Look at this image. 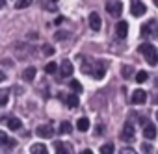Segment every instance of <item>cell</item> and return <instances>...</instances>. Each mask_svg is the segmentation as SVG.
<instances>
[{
  "label": "cell",
  "instance_id": "6da1fadb",
  "mask_svg": "<svg viewBox=\"0 0 158 154\" xmlns=\"http://www.w3.org/2000/svg\"><path fill=\"white\" fill-rule=\"evenodd\" d=\"M138 50H139V54L145 56V59H147L149 65H158V50H156L151 43H143V45H139Z\"/></svg>",
  "mask_w": 158,
  "mask_h": 154
},
{
  "label": "cell",
  "instance_id": "7a4b0ae2",
  "mask_svg": "<svg viewBox=\"0 0 158 154\" xmlns=\"http://www.w3.org/2000/svg\"><path fill=\"white\" fill-rule=\"evenodd\" d=\"M141 35L143 37H156L158 35V24L156 21H149L147 24L141 26Z\"/></svg>",
  "mask_w": 158,
  "mask_h": 154
},
{
  "label": "cell",
  "instance_id": "3957f363",
  "mask_svg": "<svg viewBox=\"0 0 158 154\" xmlns=\"http://www.w3.org/2000/svg\"><path fill=\"white\" fill-rule=\"evenodd\" d=\"M106 11L112 17H119L121 11H123V4L119 2V0H108V2H106Z\"/></svg>",
  "mask_w": 158,
  "mask_h": 154
},
{
  "label": "cell",
  "instance_id": "277c9868",
  "mask_svg": "<svg viewBox=\"0 0 158 154\" xmlns=\"http://www.w3.org/2000/svg\"><path fill=\"white\" fill-rule=\"evenodd\" d=\"M74 71H73V63L69 59H63L61 65H60V76H63V78H67V76H71Z\"/></svg>",
  "mask_w": 158,
  "mask_h": 154
},
{
  "label": "cell",
  "instance_id": "5b68a950",
  "mask_svg": "<svg viewBox=\"0 0 158 154\" xmlns=\"http://www.w3.org/2000/svg\"><path fill=\"white\" fill-rule=\"evenodd\" d=\"M130 100H132V104H145V100H147V93H145L143 89H136V91L132 93Z\"/></svg>",
  "mask_w": 158,
  "mask_h": 154
},
{
  "label": "cell",
  "instance_id": "8992f818",
  "mask_svg": "<svg viewBox=\"0 0 158 154\" xmlns=\"http://www.w3.org/2000/svg\"><path fill=\"white\" fill-rule=\"evenodd\" d=\"M130 11H132V15H134V17H141V15L147 11V8H145V4H143V2L136 0V2H132V8H130Z\"/></svg>",
  "mask_w": 158,
  "mask_h": 154
},
{
  "label": "cell",
  "instance_id": "52a82bcc",
  "mask_svg": "<svg viewBox=\"0 0 158 154\" xmlns=\"http://www.w3.org/2000/svg\"><path fill=\"white\" fill-rule=\"evenodd\" d=\"M101 24H102V21H101L99 13H97V11L89 13V26H91V30H93V32H99V30H101Z\"/></svg>",
  "mask_w": 158,
  "mask_h": 154
},
{
  "label": "cell",
  "instance_id": "ba28073f",
  "mask_svg": "<svg viewBox=\"0 0 158 154\" xmlns=\"http://www.w3.org/2000/svg\"><path fill=\"white\" fill-rule=\"evenodd\" d=\"M115 34H117L119 39H125V37L128 35V24H127L125 21H119V22L115 24Z\"/></svg>",
  "mask_w": 158,
  "mask_h": 154
},
{
  "label": "cell",
  "instance_id": "9c48e42d",
  "mask_svg": "<svg viewBox=\"0 0 158 154\" xmlns=\"http://www.w3.org/2000/svg\"><path fill=\"white\" fill-rule=\"evenodd\" d=\"M35 134L39 136V137H43V139H48V137H52V128L48 126V124H43V126H37V130H35Z\"/></svg>",
  "mask_w": 158,
  "mask_h": 154
},
{
  "label": "cell",
  "instance_id": "30bf717a",
  "mask_svg": "<svg viewBox=\"0 0 158 154\" xmlns=\"http://www.w3.org/2000/svg\"><path fill=\"white\" fill-rule=\"evenodd\" d=\"M121 137H123L125 141H132V139H134V126L127 123V124L123 126V132H121Z\"/></svg>",
  "mask_w": 158,
  "mask_h": 154
},
{
  "label": "cell",
  "instance_id": "8fae6325",
  "mask_svg": "<svg viewBox=\"0 0 158 154\" xmlns=\"http://www.w3.org/2000/svg\"><path fill=\"white\" fill-rule=\"evenodd\" d=\"M143 136L147 139H154L156 137V126L152 123H145V128H143Z\"/></svg>",
  "mask_w": 158,
  "mask_h": 154
},
{
  "label": "cell",
  "instance_id": "7c38bea8",
  "mask_svg": "<svg viewBox=\"0 0 158 154\" xmlns=\"http://www.w3.org/2000/svg\"><path fill=\"white\" fill-rule=\"evenodd\" d=\"M61 99H63V102L69 108H76L78 106V97L76 95H61Z\"/></svg>",
  "mask_w": 158,
  "mask_h": 154
},
{
  "label": "cell",
  "instance_id": "4fadbf2b",
  "mask_svg": "<svg viewBox=\"0 0 158 154\" xmlns=\"http://www.w3.org/2000/svg\"><path fill=\"white\" fill-rule=\"evenodd\" d=\"M95 72H93V76L97 80H101V78H104V74H106V69H104V65L101 63V61H97L95 63V69H93Z\"/></svg>",
  "mask_w": 158,
  "mask_h": 154
},
{
  "label": "cell",
  "instance_id": "5bb4252c",
  "mask_svg": "<svg viewBox=\"0 0 158 154\" xmlns=\"http://www.w3.org/2000/svg\"><path fill=\"white\" fill-rule=\"evenodd\" d=\"M76 128L80 130V132H88L89 130V119L88 117H80L76 121Z\"/></svg>",
  "mask_w": 158,
  "mask_h": 154
},
{
  "label": "cell",
  "instance_id": "9a60e30c",
  "mask_svg": "<svg viewBox=\"0 0 158 154\" xmlns=\"http://www.w3.org/2000/svg\"><path fill=\"white\" fill-rule=\"evenodd\" d=\"M6 123H8V128L10 130H21V126H23V123H21L19 117H10Z\"/></svg>",
  "mask_w": 158,
  "mask_h": 154
},
{
  "label": "cell",
  "instance_id": "2e32d148",
  "mask_svg": "<svg viewBox=\"0 0 158 154\" xmlns=\"http://www.w3.org/2000/svg\"><path fill=\"white\" fill-rule=\"evenodd\" d=\"M0 145H8V147H15V145H17V141H15V139H10L6 132H2V130H0Z\"/></svg>",
  "mask_w": 158,
  "mask_h": 154
},
{
  "label": "cell",
  "instance_id": "e0dca14e",
  "mask_svg": "<svg viewBox=\"0 0 158 154\" xmlns=\"http://www.w3.org/2000/svg\"><path fill=\"white\" fill-rule=\"evenodd\" d=\"M35 67H28V69H24V72H23V78L26 80V82H32L34 78H35Z\"/></svg>",
  "mask_w": 158,
  "mask_h": 154
},
{
  "label": "cell",
  "instance_id": "ac0fdd59",
  "mask_svg": "<svg viewBox=\"0 0 158 154\" xmlns=\"http://www.w3.org/2000/svg\"><path fill=\"white\" fill-rule=\"evenodd\" d=\"M54 148H56V154H71V148L65 147V143H61V141H56Z\"/></svg>",
  "mask_w": 158,
  "mask_h": 154
},
{
  "label": "cell",
  "instance_id": "d6986e66",
  "mask_svg": "<svg viewBox=\"0 0 158 154\" xmlns=\"http://www.w3.org/2000/svg\"><path fill=\"white\" fill-rule=\"evenodd\" d=\"M32 154H48V150H47V147H45V145L37 143V145H34V147H32Z\"/></svg>",
  "mask_w": 158,
  "mask_h": 154
},
{
  "label": "cell",
  "instance_id": "ffe728a7",
  "mask_svg": "<svg viewBox=\"0 0 158 154\" xmlns=\"http://www.w3.org/2000/svg\"><path fill=\"white\" fill-rule=\"evenodd\" d=\"M8 100H10V93H8L6 89H0V108L6 106V104H8Z\"/></svg>",
  "mask_w": 158,
  "mask_h": 154
},
{
  "label": "cell",
  "instance_id": "44dd1931",
  "mask_svg": "<svg viewBox=\"0 0 158 154\" xmlns=\"http://www.w3.org/2000/svg\"><path fill=\"white\" fill-rule=\"evenodd\" d=\"M147 78H149V74H147L145 71H139V72L136 74V82H138V84H143Z\"/></svg>",
  "mask_w": 158,
  "mask_h": 154
},
{
  "label": "cell",
  "instance_id": "7402d4cb",
  "mask_svg": "<svg viewBox=\"0 0 158 154\" xmlns=\"http://www.w3.org/2000/svg\"><path fill=\"white\" fill-rule=\"evenodd\" d=\"M58 71V65L54 63V61H50V63H47V67H45V72L47 74H54Z\"/></svg>",
  "mask_w": 158,
  "mask_h": 154
},
{
  "label": "cell",
  "instance_id": "603a6c76",
  "mask_svg": "<svg viewBox=\"0 0 158 154\" xmlns=\"http://www.w3.org/2000/svg\"><path fill=\"white\" fill-rule=\"evenodd\" d=\"M101 154H114V145L112 143H106L101 147Z\"/></svg>",
  "mask_w": 158,
  "mask_h": 154
},
{
  "label": "cell",
  "instance_id": "cb8c5ba5",
  "mask_svg": "<svg viewBox=\"0 0 158 154\" xmlns=\"http://www.w3.org/2000/svg\"><path fill=\"white\" fill-rule=\"evenodd\" d=\"M69 86H71V89H73L74 93H80V91H82V86H80V82H78V80H71Z\"/></svg>",
  "mask_w": 158,
  "mask_h": 154
},
{
  "label": "cell",
  "instance_id": "d4e9b609",
  "mask_svg": "<svg viewBox=\"0 0 158 154\" xmlns=\"http://www.w3.org/2000/svg\"><path fill=\"white\" fill-rule=\"evenodd\" d=\"M30 4H32V0H17L15 8H17V10H23V8H28Z\"/></svg>",
  "mask_w": 158,
  "mask_h": 154
},
{
  "label": "cell",
  "instance_id": "484cf974",
  "mask_svg": "<svg viewBox=\"0 0 158 154\" xmlns=\"http://www.w3.org/2000/svg\"><path fill=\"white\" fill-rule=\"evenodd\" d=\"M60 132H61V134H69V132H71V123L63 121V123L60 124Z\"/></svg>",
  "mask_w": 158,
  "mask_h": 154
},
{
  "label": "cell",
  "instance_id": "4316f807",
  "mask_svg": "<svg viewBox=\"0 0 158 154\" xmlns=\"http://www.w3.org/2000/svg\"><path fill=\"white\" fill-rule=\"evenodd\" d=\"M141 152H143V154H152V147H151L149 143H143V145H141Z\"/></svg>",
  "mask_w": 158,
  "mask_h": 154
},
{
  "label": "cell",
  "instance_id": "83f0119b",
  "mask_svg": "<svg viewBox=\"0 0 158 154\" xmlns=\"http://www.w3.org/2000/svg\"><path fill=\"white\" fill-rule=\"evenodd\" d=\"M121 74H123V78H128V76H130V74H132V69H130V67H127V65H125V67H123V69H121Z\"/></svg>",
  "mask_w": 158,
  "mask_h": 154
},
{
  "label": "cell",
  "instance_id": "f1b7e54d",
  "mask_svg": "<svg viewBox=\"0 0 158 154\" xmlns=\"http://www.w3.org/2000/svg\"><path fill=\"white\" fill-rule=\"evenodd\" d=\"M67 37H69L67 32H58V34L54 35V39H67Z\"/></svg>",
  "mask_w": 158,
  "mask_h": 154
},
{
  "label": "cell",
  "instance_id": "f546056e",
  "mask_svg": "<svg viewBox=\"0 0 158 154\" xmlns=\"http://www.w3.org/2000/svg\"><path fill=\"white\" fill-rule=\"evenodd\" d=\"M121 154H136V150H134V148H130V147H125V148L121 150Z\"/></svg>",
  "mask_w": 158,
  "mask_h": 154
},
{
  "label": "cell",
  "instance_id": "4dcf8cb0",
  "mask_svg": "<svg viewBox=\"0 0 158 154\" xmlns=\"http://www.w3.org/2000/svg\"><path fill=\"white\" fill-rule=\"evenodd\" d=\"M43 50H45V54H48V56H52V54H54V48H52V47H48V45H45V48H43Z\"/></svg>",
  "mask_w": 158,
  "mask_h": 154
},
{
  "label": "cell",
  "instance_id": "1f68e13d",
  "mask_svg": "<svg viewBox=\"0 0 158 154\" xmlns=\"http://www.w3.org/2000/svg\"><path fill=\"white\" fill-rule=\"evenodd\" d=\"M95 134H97V136H102V134H104V128H102L101 124H97V128H95Z\"/></svg>",
  "mask_w": 158,
  "mask_h": 154
},
{
  "label": "cell",
  "instance_id": "d6a6232c",
  "mask_svg": "<svg viewBox=\"0 0 158 154\" xmlns=\"http://www.w3.org/2000/svg\"><path fill=\"white\" fill-rule=\"evenodd\" d=\"M4 80H6V74H4L2 71H0V82H4Z\"/></svg>",
  "mask_w": 158,
  "mask_h": 154
},
{
  "label": "cell",
  "instance_id": "836d02e7",
  "mask_svg": "<svg viewBox=\"0 0 158 154\" xmlns=\"http://www.w3.org/2000/svg\"><path fill=\"white\" fill-rule=\"evenodd\" d=\"M80 154H93V152H91V150H89V148H86V150H82V152H80Z\"/></svg>",
  "mask_w": 158,
  "mask_h": 154
},
{
  "label": "cell",
  "instance_id": "e575fe53",
  "mask_svg": "<svg viewBox=\"0 0 158 154\" xmlns=\"http://www.w3.org/2000/svg\"><path fill=\"white\" fill-rule=\"evenodd\" d=\"M4 6H6V0H0V10H2Z\"/></svg>",
  "mask_w": 158,
  "mask_h": 154
},
{
  "label": "cell",
  "instance_id": "d590c367",
  "mask_svg": "<svg viewBox=\"0 0 158 154\" xmlns=\"http://www.w3.org/2000/svg\"><path fill=\"white\" fill-rule=\"evenodd\" d=\"M152 2H154V6H158V0H152Z\"/></svg>",
  "mask_w": 158,
  "mask_h": 154
},
{
  "label": "cell",
  "instance_id": "8d00e7d4",
  "mask_svg": "<svg viewBox=\"0 0 158 154\" xmlns=\"http://www.w3.org/2000/svg\"><path fill=\"white\" fill-rule=\"evenodd\" d=\"M156 121H158V111H156Z\"/></svg>",
  "mask_w": 158,
  "mask_h": 154
},
{
  "label": "cell",
  "instance_id": "74e56055",
  "mask_svg": "<svg viewBox=\"0 0 158 154\" xmlns=\"http://www.w3.org/2000/svg\"><path fill=\"white\" fill-rule=\"evenodd\" d=\"M52 2H58V0H52Z\"/></svg>",
  "mask_w": 158,
  "mask_h": 154
}]
</instances>
